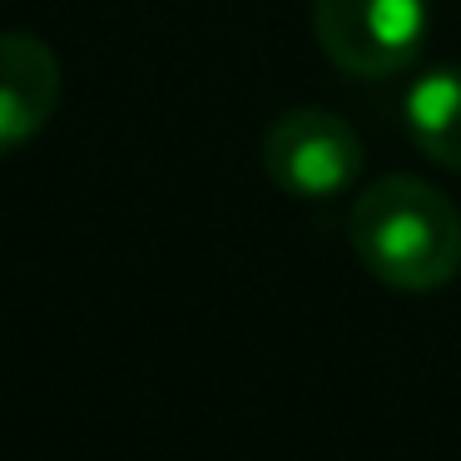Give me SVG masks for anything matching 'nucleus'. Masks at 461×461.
<instances>
[{
	"label": "nucleus",
	"instance_id": "nucleus-2",
	"mask_svg": "<svg viewBox=\"0 0 461 461\" xmlns=\"http://www.w3.org/2000/svg\"><path fill=\"white\" fill-rule=\"evenodd\" d=\"M318 50L352 80L411 70L431 35V0H312Z\"/></svg>",
	"mask_w": 461,
	"mask_h": 461
},
{
	"label": "nucleus",
	"instance_id": "nucleus-5",
	"mask_svg": "<svg viewBox=\"0 0 461 461\" xmlns=\"http://www.w3.org/2000/svg\"><path fill=\"white\" fill-rule=\"evenodd\" d=\"M402 124L421 159L461 174V65L427 70L402 100Z\"/></svg>",
	"mask_w": 461,
	"mask_h": 461
},
{
	"label": "nucleus",
	"instance_id": "nucleus-4",
	"mask_svg": "<svg viewBox=\"0 0 461 461\" xmlns=\"http://www.w3.org/2000/svg\"><path fill=\"white\" fill-rule=\"evenodd\" d=\"M60 55L31 31L0 35V159L35 140L60 110Z\"/></svg>",
	"mask_w": 461,
	"mask_h": 461
},
{
	"label": "nucleus",
	"instance_id": "nucleus-3",
	"mask_svg": "<svg viewBox=\"0 0 461 461\" xmlns=\"http://www.w3.org/2000/svg\"><path fill=\"white\" fill-rule=\"evenodd\" d=\"M258 154L273 189L293 194V199H332V194L352 189L367 169L362 134L338 110H322V104L283 110L263 130Z\"/></svg>",
	"mask_w": 461,
	"mask_h": 461
},
{
	"label": "nucleus",
	"instance_id": "nucleus-1",
	"mask_svg": "<svg viewBox=\"0 0 461 461\" xmlns=\"http://www.w3.org/2000/svg\"><path fill=\"white\" fill-rule=\"evenodd\" d=\"M357 263L397 293H437L461 273V213L417 174H382L348 213Z\"/></svg>",
	"mask_w": 461,
	"mask_h": 461
}]
</instances>
